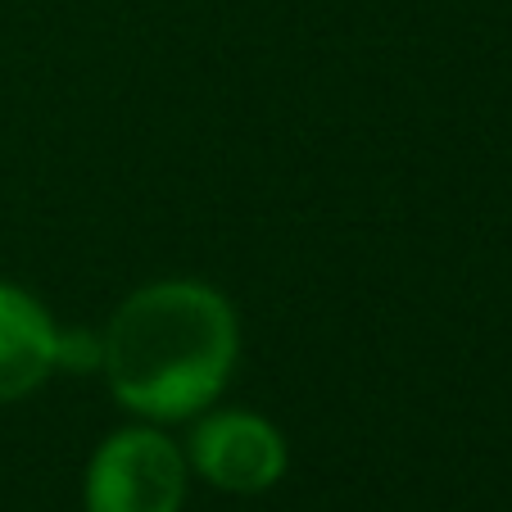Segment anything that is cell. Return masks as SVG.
Returning a JSON list of instances; mask_svg holds the SVG:
<instances>
[{"label": "cell", "instance_id": "obj_1", "mask_svg": "<svg viewBox=\"0 0 512 512\" xmlns=\"http://www.w3.org/2000/svg\"><path fill=\"white\" fill-rule=\"evenodd\" d=\"M236 349V313L218 290L204 281H155L109 318L100 368L132 413L182 422L223 395Z\"/></svg>", "mask_w": 512, "mask_h": 512}, {"label": "cell", "instance_id": "obj_3", "mask_svg": "<svg viewBox=\"0 0 512 512\" xmlns=\"http://www.w3.org/2000/svg\"><path fill=\"white\" fill-rule=\"evenodd\" d=\"M191 467L227 494H263L286 472V440L259 413H213L191 435Z\"/></svg>", "mask_w": 512, "mask_h": 512}, {"label": "cell", "instance_id": "obj_2", "mask_svg": "<svg viewBox=\"0 0 512 512\" xmlns=\"http://www.w3.org/2000/svg\"><path fill=\"white\" fill-rule=\"evenodd\" d=\"M186 454L150 426L109 435L87 467V512H182Z\"/></svg>", "mask_w": 512, "mask_h": 512}, {"label": "cell", "instance_id": "obj_5", "mask_svg": "<svg viewBox=\"0 0 512 512\" xmlns=\"http://www.w3.org/2000/svg\"><path fill=\"white\" fill-rule=\"evenodd\" d=\"M100 358H105V336H91V331H59L55 368L91 372V368H100Z\"/></svg>", "mask_w": 512, "mask_h": 512}, {"label": "cell", "instance_id": "obj_4", "mask_svg": "<svg viewBox=\"0 0 512 512\" xmlns=\"http://www.w3.org/2000/svg\"><path fill=\"white\" fill-rule=\"evenodd\" d=\"M59 327L28 290L0 281V404L32 395L55 372Z\"/></svg>", "mask_w": 512, "mask_h": 512}]
</instances>
